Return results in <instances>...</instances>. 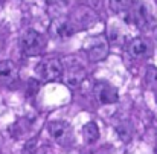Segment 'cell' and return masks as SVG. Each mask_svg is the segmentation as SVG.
Masks as SVG:
<instances>
[{
    "label": "cell",
    "instance_id": "obj_16",
    "mask_svg": "<svg viewBox=\"0 0 157 154\" xmlns=\"http://www.w3.org/2000/svg\"><path fill=\"white\" fill-rule=\"evenodd\" d=\"M102 2H104V0H89V3H90V6H92L93 9H101Z\"/></svg>",
    "mask_w": 157,
    "mask_h": 154
},
{
    "label": "cell",
    "instance_id": "obj_19",
    "mask_svg": "<svg viewBox=\"0 0 157 154\" xmlns=\"http://www.w3.org/2000/svg\"><path fill=\"white\" fill-rule=\"evenodd\" d=\"M156 38H157V28H156Z\"/></svg>",
    "mask_w": 157,
    "mask_h": 154
},
{
    "label": "cell",
    "instance_id": "obj_2",
    "mask_svg": "<svg viewBox=\"0 0 157 154\" xmlns=\"http://www.w3.org/2000/svg\"><path fill=\"white\" fill-rule=\"evenodd\" d=\"M48 46V40L43 34L29 29L23 37H21V52L26 56H37L41 55Z\"/></svg>",
    "mask_w": 157,
    "mask_h": 154
},
{
    "label": "cell",
    "instance_id": "obj_10",
    "mask_svg": "<svg viewBox=\"0 0 157 154\" xmlns=\"http://www.w3.org/2000/svg\"><path fill=\"white\" fill-rule=\"evenodd\" d=\"M133 21L137 26V29H142V31L150 29L151 15H150V12H148V9H147V6L144 3H139L136 6V11H134V15H133Z\"/></svg>",
    "mask_w": 157,
    "mask_h": 154
},
{
    "label": "cell",
    "instance_id": "obj_12",
    "mask_svg": "<svg viewBox=\"0 0 157 154\" xmlns=\"http://www.w3.org/2000/svg\"><path fill=\"white\" fill-rule=\"evenodd\" d=\"M116 133L122 142H130L133 139V127L127 121H122L116 125Z\"/></svg>",
    "mask_w": 157,
    "mask_h": 154
},
{
    "label": "cell",
    "instance_id": "obj_7",
    "mask_svg": "<svg viewBox=\"0 0 157 154\" xmlns=\"http://www.w3.org/2000/svg\"><path fill=\"white\" fill-rule=\"evenodd\" d=\"M49 32L56 40H66L70 35H73L75 26L67 17H56V18H53L49 26Z\"/></svg>",
    "mask_w": 157,
    "mask_h": 154
},
{
    "label": "cell",
    "instance_id": "obj_9",
    "mask_svg": "<svg viewBox=\"0 0 157 154\" xmlns=\"http://www.w3.org/2000/svg\"><path fill=\"white\" fill-rule=\"evenodd\" d=\"M17 81H18V69H17V66L12 61H9V60L0 61V84L11 87Z\"/></svg>",
    "mask_w": 157,
    "mask_h": 154
},
{
    "label": "cell",
    "instance_id": "obj_14",
    "mask_svg": "<svg viewBox=\"0 0 157 154\" xmlns=\"http://www.w3.org/2000/svg\"><path fill=\"white\" fill-rule=\"evenodd\" d=\"M133 5V0H110V8L114 12H124L130 9Z\"/></svg>",
    "mask_w": 157,
    "mask_h": 154
},
{
    "label": "cell",
    "instance_id": "obj_18",
    "mask_svg": "<svg viewBox=\"0 0 157 154\" xmlns=\"http://www.w3.org/2000/svg\"><path fill=\"white\" fill-rule=\"evenodd\" d=\"M156 102H157V92H156Z\"/></svg>",
    "mask_w": 157,
    "mask_h": 154
},
{
    "label": "cell",
    "instance_id": "obj_4",
    "mask_svg": "<svg viewBox=\"0 0 157 154\" xmlns=\"http://www.w3.org/2000/svg\"><path fill=\"white\" fill-rule=\"evenodd\" d=\"M108 51H110V46H108V40L105 34H98L95 37H90L86 43V53L89 60L93 63L105 60L108 55Z\"/></svg>",
    "mask_w": 157,
    "mask_h": 154
},
{
    "label": "cell",
    "instance_id": "obj_8",
    "mask_svg": "<svg viewBox=\"0 0 157 154\" xmlns=\"http://www.w3.org/2000/svg\"><path fill=\"white\" fill-rule=\"evenodd\" d=\"M151 53H153V48L147 38L137 37V38L131 40V43L128 44V55L134 60H145Z\"/></svg>",
    "mask_w": 157,
    "mask_h": 154
},
{
    "label": "cell",
    "instance_id": "obj_15",
    "mask_svg": "<svg viewBox=\"0 0 157 154\" xmlns=\"http://www.w3.org/2000/svg\"><path fill=\"white\" fill-rule=\"evenodd\" d=\"M35 153H37V139L32 137V139H29V141L25 144L23 154H35Z\"/></svg>",
    "mask_w": 157,
    "mask_h": 154
},
{
    "label": "cell",
    "instance_id": "obj_13",
    "mask_svg": "<svg viewBox=\"0 0 157 154\" xmlns=\"http://www.w3.org/2000/svg\"><path fill=\"white\" fill-rule=\"evenodd\" d=\"M145 81L148 84L150 89L157 90V67L154 66H150L147 69V73H145Z\"/></svg>",
    "mask_w": 157,
    "mask_h": 154
},
{
    "label": "cell",
    "instance_id": "obj_17",
    "mask_svg": "<svg viewBox=\"0 0 157 154\" xmlns=\"http://www.w3.org/2000/svg\"><path fill=\"white\" fill-rule=\"evenodd\" d=\"M95 154H111V151H110V148H105L104 147V148H99Z\"/></svg>",
    "mask_w": 157,
    "mask_h": 154
},
{
    "label": "cell",
    "instance_id": "obj_3",
    "mask_svg": "<svg viewBox=\"0 0 157 154\" xmlns=\"http://www.w3.org/2000/svg\"><path fill=\"white\" fill-rule=\"evenodd\" d=\"M49 133L52 139L61 147H70L73 145V128L67 121H52L48 125Z\"/></svg>",
    "mask_w": 157,
    "mask_h": 154
},
{
    "label": "cell",
    "instance_id": "obj_1",
    "mask_svg": "<svg viewBox=\"0 0 157 154\" xmlns=\"http://www.w3.org/2000/svg\"><path fill=\"white\" fill-rule=\"evenodd\" d=\"M61 63H63V76L61 78H64V83L69 87L78 89L87 76L82 63L79 60H76L75 56H70L67 60H61Z\"/></svg>",
    "mask_w": 157,
    "mask_h": 154
},
{
    "label": "cell",
    "instance_id": "obj_6",
    "mask_svg": "<svg viewBox=\"0 0 157 154\" xmlns=\"http://www.w3.org/2000/svg\"><path fill=\"white\" fill-rule=\"evenodd\" d=\"M93 95L99 104H114L119 99L117 89L107 81H96L93 86Z\"/></svg>",
    "mask_w": 157,
    "mask_h": 154
},
{
    "label": "cell",
    "instance_id": "obj_11",
    "mask_svg": "<svg viewBox=\"0 0 157 154\" xmlns=\"http://www.w3.org/2000/svg\"><path fill=\"white\" fill-rule=\"evenodd\" d=\"M82 133H84V137H86V142L89 145L95 144L98 139H99V128L96 125V122H87L82 128Z\"/></svg>",
    "mask_w": 157,
    "mask_h": 154
},
{
    "label": "cell",
    "instance_id": "obj_5",
    "mask_svg": "<svg viewBox=\"0 0 157 154\" xmlns=\"http://www.w3.org/2000/svg\"><path fill=\"white\" fill-rule=\"evenodd\" d=\"M35 72L43 83L56 81L63 76V63L59 58H46L38 63Z\"/></svg>",
    "mask_w": 157,
    "mask_h": 154
}]
</instances>
